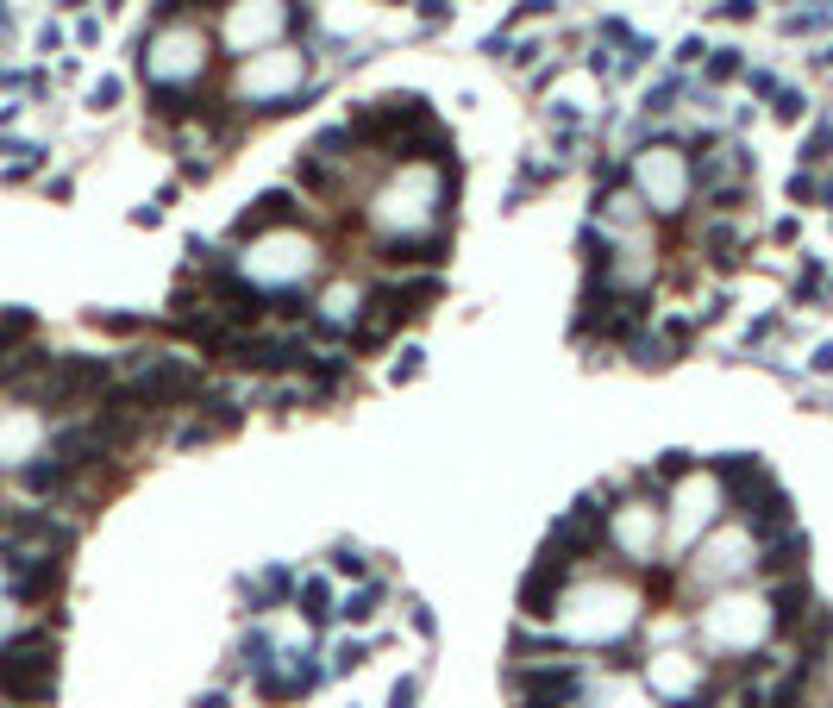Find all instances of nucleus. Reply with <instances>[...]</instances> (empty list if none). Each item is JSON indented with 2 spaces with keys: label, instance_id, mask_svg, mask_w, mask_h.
Here are the masks:
<instances>
[{
  "label": "nucleus",
  "instance_id": "nucleus-11",
  "mask_svg": "<svg viewBox=\"0 0 833 708\" xmlns=\"http://www.w3.org/2000/svg\"><path fill=\"white\" fill-rule=\"evenodd\" d=\"M708 521H714V489L696 477V483H689V495L677 489V508H671V539L683 546V539H696Z\"/></svg>",
  "mask_w": 833,
  "mask_h": 708
},
{
  "label": "nucleus",
  "instance_id": "nucleus-31",
  "mask_svg": "<svg viewBox=\"0 0 833 708\" xmlns=\"http://www.w3.org/2000/svg\"><path fill=\"white\" fill-rule=\"evenodd\" d=\"M821 63H827V69H833V51H827V57H821Z\"/></svg>",
  "mask_w": 833,
  "mask_h": 708
},
{
  "label": "nucleus",
  "instance_id": "nucleus-7",
  "mask_svg": "<svg viewBox=\"0 0 833 708\" xmlns=\"http://www.w3.org/2000/svg\"><path fill=\"white\" fill-rule=\"evenodd\" d=\"M520 708H570L583 696V665H552V658H533V671H514Z\"/></svg>",
  "mask_w": 833,
  "mask_h": 708
},
{
  "label": "nucleus",
  "instance_id": "nucleus-24",
  "mask_svg": "<svg viewBox=\"0 0 833 708\" xmlns=\"http://www.w3.org/2000/svg\"><path fill=\"white\" fill-rule=\"evenodd\" d=\"M815 188H821V182L808 176V170H802V176H790V201H815Z\"/></svg>",
  "mask_w": 833,
  "mask_h": 708
},
{
  "label": "nucleus",
  "instance_id": "nucleus-22",
  "mask_svg": "<svg viewBox=\"0 0 833 708\" xmlns=\"http://www.w3.org/2000/svg\"><path fill=\"white\" fill-rule=\"evenodd\" d=\"M414 696H420V683H414V677H401L395 690H389V708H414Z\"/></svg>",
  "mask_w": 833,
  "mask_h": 708
},
{
  "label": "nucleus",
  "instance_id": "nucleus-30",
  "mask_svg": "<svg viewBox=\"0 0 833 708\" xmlns=\"http://www.w3.org/2000/svg\"><path fill=\"white\" fill-rule=\"evenodd\" d=\"M0 627H7V602H0ZM0 640H7V633H0Z\"/></svg>",
  "mask_w": 833,
  "mask_h": 708
},
{
  "label": "nucleus",
  "instance_id": "nucleus-27",
  "mask_svg": "<svg viewBox=\"0 0 833 708\" xmlns=\"http://www.w3.org/2000/svg\"><path fill=\"white\" fill-rule=\"evenodd\" d=\"M696 57H708V51H702V38H683V44H677V63H696Z\"/></svg>",
  "mask_w": 833,
  "mask_h": 708
},
{
  "label": "nucleus",
  "instance_id": "nucleus-23",
  "mask_svg": "<svg viewBox=\"0 0 833 708\" xmlns=\"http://www.w3.org/2000/svg\"><path fill=\"white\" fill-rule=\"evenodd\" d=\"M746 82H752V94H765V101H771V94H777V88H783V82H777V76H771V69H752V76H746Z\"/></svg>",
  "mask_w": 833,
  "mask_h": 708
},
{
  "label": "nucleus",
  "instance_id": "nucleus-4",
  "mask_svg": "<svg viewBox=\"0 0 833 708\" xmlns=\"http://www.w3.org/2000/svg\"><path fill=\"white\" fill-rule=\"evenodd\" d=\"M232 88H238V101H251L257 113H289V101L307 88V57L295 51V44H270V51L245 57Z\"/></svg>",
  "mask_w": 833,
  "mask_h": 708
},
{
  "label": "nucleus",
  "instance_id": "nucleus-5",
  "mask_svg": "<svg viewBox=\"0 0 833 708\" xmlns=\"http://www.w3.org/2000/svg\"><path fill=\"white\" fill-rule=\"evenodd\" d=\"M689 163H683V151L677 145H646L633 157V188H639V201L652 207V214H683V201H689Z\"/></svg>",
  "mask_w": 833,
  "mask_h": 708
},
{
  "label": "nucleus",
  "instance_id": "nucleus-3",
  "mask_svg": "<svg viewBox=\"0 0 833 708\" xmlns=\"http://www.w3.org/2000/svg\"><path fill=\"white\" fill-rule=\"evenodd\" d=\"M207 76V32L182 26V19H157V32L145 38V82L151 94H176L188 82Z\"/></svg>",
  "mask_w": 833,
  "mask_h": 708
},
{
  "label": "nucleus",
  "instance_id": "nucleus-21",
  "mask_svg": "<svg viewBox=\"0 0 833 708\" xmlns=\"http://www.w3.org/2000/svg\"><path fill=\"white\" fill-rule=\"evenodd\" d=\"M357 665H364V646H357V640H345L339 652H332V671H339V677H345V671H357Z\"/></svg>",
  "mask_w": 833,
  "mask_h": 708
},
{
  "label": "nucleus",
  "instance_id": "nucleus-1",
  "mask_svg": "<svg viewBox=\"0 0 833 708\" xmlns=\"http://www.w3.org/2000/svg\"><path fill=\"white\" fill-rule=\"evenodd\" d=\"M195 395H201V370L188 358H170V351H138L132 376L113 383V401L119 408H138V414H170Z\"/></svg>",
  "mask_w": 833,
  "mask_h": 708
},
{
  "label": "nucleus",
  "instance_id": "nucleus-25",
  "mask_svg": "<svg viewBox=\"0 0 833 708\" xmlns=\"http://www.w3.org/2000/svg\"><path fill=\"white\" fill-rule=\"evenodd\" d=\"M714 13H721V19H752V0H721Z\"/></svg>",
  "mask_w": 833,
  "mask_h": 708
},
{
  "label": "nucleus",
  "instance_id": "nucleus-9",
  "mask_svg": "<svg viewBox=\"0 0 833 708\" xmlns=\"http://www.w3.org/2000/svg\"><path fill=\"white\" fill-rule=\"evenodd\" d=\"M38 445H44V414L38 408L0 414V470H19L26 458H38Z\"/></svg>",
  "mask_w": 833,
  "mask_h": 708
},
{
  "label": "nucleus",
  "instance_id": "nucleus-26",
  "mask_svg": "<svg viewBox=\"0 0 833 708\" xmlns=\"http://www.w3.org/2000/svg\"><path fill=\"white\" fill-rule=\"evenodd\" d=\"M414 370H420V351H401V364H395V383H408Z\"/></svg>",
  "mask_w": 833,
  "mask_h": 708
},
{
  "label": "nucleus",
  "instance_id": "nucleus-13",
  "mask_svg": "<svg viewBox=\"0 0 833 708\" xmlns=\"http://www.w3.org/2000/svg\"><path fill=\"white\" fill-rule=\"evenodd\" d=\"M301 615L314 621V627H326L332 615H339V608H332V589H326V583H307V589H301Z\"/></svg>",
  "mask_w": 833,
  "mask_h": 708
},
{
  "label": "nucleus",
  "instance_id": "nucleus-20",
  "mask_svg": "<svg viewBox=\"0 0 833 708\" xmlns=\"http://www.w3.org/2000/svg\"><path fill=\"white\" fill-rule=\"evenodd\" d=\"M207 7H226V0H163L157 19H182V13H207Z\"/></svg>",
  "mask_w": 833,
  "mask_h": 708
},
{
  "label": "nucleus",
  "instance_id": "nucleus-16",
  "mask_svg": "<svg viewBox=\"0 0 833 708\" xmlns=\"http://www.w3.org/2000/svg\"><path fill=\"white\" fill-rule=\"evenodd\" d=\"M827 157H833V120H815V132L802 145V163H827Z\"/></svg>",
  "mask_w": 833,
  "mask_h": 708
},
{
  "label": "nucleus",
  "instance_id": "nucleus-29",
  "mask_svg": "<svg viewBox=\"0 0 833 708\" xmlns=\"http://www.w3.org/2000/svg\"><path fill=\"white\" fill-rule=\"evenodd\" d=\"M815 195H821V201H827V207H833V176H827V182H821V188H815Z\"/></svg>",
  "mask_w": 833,
  "mask_h": 708
},
{
  "label": "nucleus",
  "instance_id": "nucleus-8",
  "mask_svg": "<svg viewBox=\"0 0 833 708\" xmlns=\"http://www.w3.org/2000/svg\"><path fill=\"white\" fill-rule=\"evenodd\" d=\"M758 571V539L740 527V533H721L714 546L696 558V583H727V577H746Z\"/></svg>",
  "mask_w": 833,
  "mask_h": 708
},
{
  "label": "nucleus",
  "instance_id": "nucleus-18",
  "mask_svg": "<svg viewBox=\"0 0 833 708\" xmlns=\"http://www.w3.org/2000/svg\"><path fill=\"white\" fill-rule=\"evenodd\" d=\"M332 564H339L345 577H370V558L357 552V546H332Z\"/></svg>",
  "mask_w": 833,
  "mask_h": 708
},
{
  "label": "nucleus",
  "instance_id": "nucleus-28",
  "mask_svg": "<svg viewBox=\"0 0 833 708\" xmlns=\"http://www.w3.org/2000/svg\"><path fill=\"white\" fill-rule=\"evenodd\" d=\"M201 708H226V690H207V696H201Z\"/></svg>",
  "mask_w": 833,
  "mask_h": 708
},
{
  "label": "nucleus",
  "instance_id": "nucleus-10",
  "mask_svg": "<svg viewBox=\"0 0 833 708\" xmlns=\"http://www.w3.org/2000/svg\"><path fill=\"white\" fill-rule=\"evenodd\" d=\"M270 226H301V201L289 195V188H270V195H257V201H251V214L232 226V239H245V245H251V239H264Z\"/></svg>",
  "mask_w": 833,
  "mask_h": 708
},
{
  "label": "nucleus",
  "instance_id": "nucleus-19",
  "mask_svg": "<svg viewBox=\"0 0 833 708\" xmlns=\"http://www.w3.org/2000/svg\"><path fill=\"white\" fill-rule=\"evenodd\" d=\"M119 94H126V88H119V76H101V82L88 88V107H94V113H107V107L119 101Z\"/></svg>",
  "mask_w": 833,
  "mask_h": 708
},
{
  "label": "nucleus",
  "instance_id": "nucleus-6",
  "mask_svg": "<svg viewBox=\"0 0 833 708\" xmlns=\"http://www.w3.org/2000/svg\"><path fill=\"white\" fill-rule=\"evenodd\" d=\"M307 26V13H301V0H232L226 7V19H220V38L232 44V51H245V57H257V51H270V38H282V26Z\"/></svg>",
  "mask_w": 833,
  "mask_h": 708
},
{
  "label": "nucleus",
  "instance_id": "nucleus-15",
  "mask_svg": "<svg viewBox=\"0 0 833 708\" xmlns=\"http://www.w3.org/2000/svg\"><path fill=\"white\" fill-rule=\"evenodd\" d=\"M383 596H389V589H376V583H364V589H357V596H351V602L339 608V615H345V621H370V615H376V602H383Z\"/></svg>",
  "mask_w": 833,
  "mask_h": 708
},
{
  "label": "nucleus",
  "instance_id": "nucleus-14",
  "mask_svg": "<svg viewBox=\"0 0 833 708\" xmlns=\"http://www.w3.org/2000/svg\"><path fill=\"white\" fill-rule=\"evenodd\" d=\"M771 113H777V120H783V126H796V120H802V113H808V94H802V88H790V82H783V88L771 94Z\"/></svg>",
  "mask_w": 833,
  "mask_h": 708
},
{
  "label": "nucleus",
  "instance_id": "nucleus-2",
  "mask_svg": "<svg viewBox=\"0 0 833 708\" xmlns=\"http://www.w3.org/2000/svg\"><path fill=\"white\" fill-rule=\"evenodd\" d=\"M0 696L13 708H38L57 696V640L44 627H26V633L0 640Z\"/></svg>",
  "mask_w": 833,
  "mask_h": 708
},
{
  "label": "nucleus",
  "instance_id": "nucleus-17",
  "mask_svg": "<svg viewBox=\"0 0 833 708\" xmlns=\"http://www.w3.org/2000/svg\"><path fill=\"white\" fill-rule=\"evenodd\" d=\"M708 76H714V82L746 76V51H708Z\"/></svg>",
  "mask_w": 833,
  "mask_h": 708
},
{
  "label": "nucleus",
  "instance_id": "nucleus-12",
  "mask_svg": "<svg viewBox=\"0 0 833 708\" xmlns=\"http://www.w3.org/2000/svg\"><path fill=\"white\" fill-rule=\"evenodd\" d=\"M238 596H245V608H251V615H264V608L276 602H289L295 596V571H282V564H270V571L264 577H251V583H238Z\"/></svg>",
  "mask_w": 833,
  "mask_h": 708
}]
</instances>
